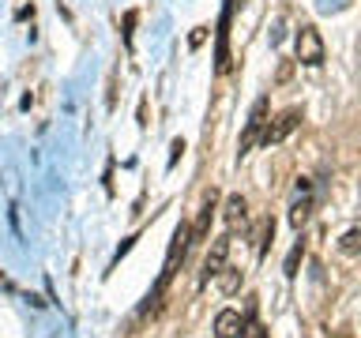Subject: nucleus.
<instances>
[{
	"instance_id": "f257e3e1",
	"label": "nucleus",
	"mask_w": 361,
	"mask_h": 338,
	"mask_svg": "<svg viewBox=\"0 0 361 338\" xmlns=\"http://www.w3.org/2000/svg\"><path fill=\"white\" fill-rule=\"evenodd\" d=\"M293 49H298V61L305 68H320L324 64V38H320V30H316L312 23L298 27V42H293Z\"/></svg>"
},
{
	"instance_id": "f03ea898",
	"label": "nucleus",
	"mask_w": 361,
	"mask_h": 338,
	"mask_svg": "<svg viewBox=\"0 0 361 338\" xmlns=\"http://www.w3.org/2000/svg\"><path fill=\"white\" fill-rule=\"evenodd\" d=\"M188 244H192V233H188V225H177V233H173V244H169V256H166V267H162V278H158V293H162V289L169 286V278L177 275V259H185Z\"/></svg>"
},
{
	"instance_id": "7ed1b4c3",
	"label": "nucleus",
	"mask_w": 361,
	"mask_h": 338,
	"mask_svg": "<svg viewBox=\"0 0 361 338\" xmlns=\"http://www.w3.org/2000/svg\"><path fill=\"white\" fill-rule=\"evenodd\" d=\"M264 124H267V98H256L252 101V113H248V124H245V135H241V154H248L259 143Z\"/></svg>"
},
{
	"instance_id": "20e7f679",
	"label": "nucleus",
	"mask_w": 361,
	"mask_h": 338,
	"mask_svg": "<svg viewBox=\"0 0 361 338\" xmlns=\"http://www.w3.org/2000/svg\"><path fill=\"white\" fill-rule=\"evenodd\" d=\"M230 241H233V237L226 233V237H219V241L211 244L207 259H203V270H200V286H207V282H211V278L226 267V259H230Z\"/></svg>"
},
{
	"instance_id": "39448f33",
	"label": "nucleus",
	"mask_w": 361,
	"mask_h": 338,
	"mask_svg": "<svg viewBox=\"0 0 361 338\" xmlns=\"http://www.w3.org/2000/svg\"><path fill=\"white\" fill-rule=\"evenodd\" d=\"M298 117L301 113L298 109H286V113H279V120L275 124H264V132H259V143L264 146H271V143H282L286 135L298 128Z\"/></svg>"
},
{
	"instance_id": "423d86ee",
	"label": "nucleus",
	"mask_w": 361,
	"mask_h": 338,
	"mask_svg": "<svg viewBox=\"0 0 361 338\" xmlns=\"http://www.w3.org/2000/svg\"><path fill=\"white\" fill-rule=\"evenodd\" d=\"M222 222H226V230H241V225L248 222V203L245 196H230L226 199V207H222Z\"/></svg>"
},
{
	"instance_id": "0eeeda50",
	"label": "nucleus",
	"mask_w": 361,
	"mask_h": 338,
	"mask_svg": "<svg viewBox=\"0 0 361 338\" xmlns=\"http://www.w3.org/2000/svg\"><path fill=\"white\" fill-rule=\"evenodd\" d=\"M241 327H245V320H241V312H233V308H222L214 315V338H237Z\"/></svg>"
},
{
	"instance_id": "6e6552de",
	"label": "nucleus",
	"mask_w": 361,
	"mask_h": 338,
	"mask_svg": "<svg viewBox=\"0 0 361 338\" xmlns=\"http://www.w3.org/2000/svg\"><path fill=\"white\" fill-rule=\"evenodd\" d=\"M211 218H214V196H207V203H203L196 225H188V233L196 237V241H203V237H207V230H211Z\"/></svg>"
},
{
	"instance_id": "1a4fd4ad",
	"label": "nucleus",
	"mask_w": 361,
	"mask_h": 338,
	"mask_svg": "<svg viewBox=\"0 0 361 338\" xmlns=\"http://www.w3.org/2000/svg\"><path fill=\"white\" fill-rule=\"evenodd\" d=\"M214 278H219V289H222V293H237V289H241V270L230 267V263H226Z\"/></svg>"
},
{
	"instance_id": "9d476101",
	"label": "nucleus",
	"mask_w": 361,
	"mask_h": 338,
	"mask_svg": "<svg viewBox=\"0 0 361 338\" xmlns=\"http://www.w3.org/2000/svg\"><path fill=\"white\" fill-rule=\"evenodd\" d=\"M309 211H312V199L309 196H305L301 203H293V211H290V225H293V230H301V225L309 222Z\"/></svg>"
},
{
	"instance_id": "9b49d317",
	"label": "nucleus",
	"mask_w": 361,
	"mask_h": 338,
	"mask_svg": "<svg viewBox=\"0 0 361 338\" xmlns=\"http://www.w3.org/2000/svg\"><path fill=\"white\" fill-rule=\"evenodd\" d=\"M301 259H305V241H298V244L290 248V256H286V278H298Z\"/></svg>"
},
{
	"instance_id": "f8f14e48",
	"label": "nucleus",
	"mask_w": 361,
	"mask_h": 338,
	"mask_svg": "<svg viewBox=\"0 0 361 338\" xmlns=\"http://www.w3.org/2000/svg\"><path fill=\"white\" fill-rule=\"evenodd\" d=\"M338 248H343L346 256H357L361 252V230H346L343 241H338Z\"/></svg>"
},
{
	"instance_id": "ddd939ff",
	"label": "nucleus",
	"mask_w": 361,
	"mask_h": 338,
	"mask_svg": "<svg viewBox=\"0 0 361 338\" xmlns=\"http://www.w3.org/2000/svg\"><path fill=\"white\" fill-rule=\"evenodd\" d=\"M203 38H207V27H196V30H192V38H188V45H192V49H200Z\"/></svg>"
},
{
	"instance_id": "4468645a",
	"label": "nucleus",
	"mask_w": 361,
	"mask_h": 338,
	"mask_svg": "<svg viewBox=\"0 0 361 338\" xmlns=\"http://www.w3.org/2000/svg\"><path fill=\"white\" fill-rule=\"evenodd\" d=\"M180 151H185V139H173V154H169V165H173L177 158H180Z\"/></svg>"
},
{
	"instance_id": "2eb2a0df",
	"label": "nucleus",
	"mask_w": 361,
	"mask_h": 338,
	"mask_svg": "<svg viewBox=\"0 0 361 338\" xmlns=\"http://www.w3.org/2000/svg\"><path fill=\"white\" fill-rule=\"evenodd\" d=\"M335 338H350V334H346V331H338V334H335Z\"/></svg>"
}]
</instances>
